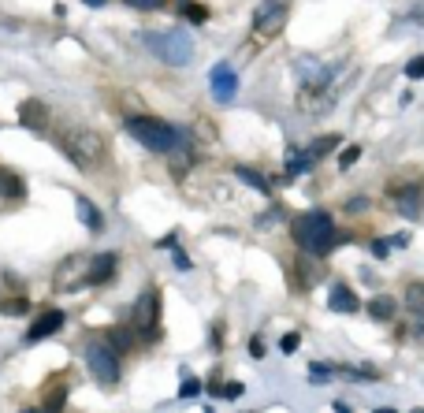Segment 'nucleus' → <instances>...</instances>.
<instances>
[{"instance_id": "nucleus-27", "label": "nucleus", "mask_w": 424, "mask_h": 413, "mask_svg": "<svg viewBox=\"0 0 424 413\" xmlns=\"http://www.w3.org/2000/svg\"><path fill=\"white\" fill-rule=\"evenodd\" d=\"M108 346H112V350H123V346H131V335H127V332H112V343H108Z\"/></svg>"}, {"instance_id": "nucleus-20", "label": "nucleus", "mask_w": 424, "mask_h": 413, "mask_svg": "<svg viewBox=\"0 0 424 413\" xmlns=\"http://www.w3.org/2000/svg\"><path fill=\"white\" fill-rule=\"evenodd\" d=\"M335 145H339V138H317V142H312L306 153H309V157H324V153H331Z\"/></svg>"}, {"instance_id": "nucleus-11", "label": "nucleus", "mask_w": 424, "mask_h": 413, "mask_svg": "<svg viewBox=\"0 0 424 413\" xmlns=\"http://www.w3.org/2000/svg\"><path fill=\"white\" fill-rule=\"evenodd\" d=\"M391 198L399 201V209L405 216H417V209H421V187H405V190H394L391 187Z\"/></svg>"}, {"instance_id": "nucleus-9", "label": "nucleus", "mask_w": 424, "mask_h": 413, "mask_svg": "<svg viewBox=\"0 0 424 413\" xmlns=\"http://www.w3.org/2000/svg\"><path fill=\"white\" fill-rule=\"evenodd\" d=\"M19 123L30 127V131H45V123H49V112H45V105L38 97H26L19 105Z\"/></svg>"}, {"instance_id": "nucleus-24", "label": "nucleus", "mask_w": 424, "mask_h": 413, "mask_svg": "<svg viewBox=\"0 0 424 413\" xmlns=\"http://www.w3.org/2000/svg\"><path fill=\"white\" fill-rule=\"evenodd\" d=\"M179 394H182V399H193V394H201V383L193 380V376H187V380H182V388H179Z\"/></svg>"}, {"instance_id": "nucleus-16", "label": "nucleus", "mask_w": 424, "mask_h": 413, "mask_svg": "<svg viewBox=\"0 0 424 413\" xmlns=\"http://www.w3.org/2000/svg\"><path fill=\"white\" fill-rule=\"evenodd\" d=\"M23 194H26L23 179L15 176V171H4V168H0V198H23Z\"/></svg>"}, {"instance_id": "nucleus-17", "label": "nucleus", "mask_w": 424, "mask_h": 413, "mask_svg": "<svg viewBox=\"0 0 424 413\" xmlns=\"http://www.w3.org/2000/svg\"><path fill=\"white\" fill-rule=\"evenodd\" d=\"M368 313H372L376 320H391L394 313H399V306H394V298H376L372 306H368Z\"/></svg>"}, {"instance_id": "nucleus-13", "label": "nucleus", "mask_w": 424, "mask_h": 413, "mask_svg": "<svg viewBox=\"0 0 424 413\" xmlns=\"http://www.w3.org/2000/svg\"><path fill=\"white\" fill-rule=\"evenodd\" d=\"M331 309H335V313H354V309H357L354 290L343 287V283H335V287H331Z\"/></svg>"}, {"instance_id": "nucleus-14", "label": "nucleus", "mask_w": 424, "mask_h": 413, "mask_svg": "<svg viewBox=\"0 0 424 413\" xmlns=\"http://www.w3.org/2000/svg\"><path fill=\"white\" fill-rule=\"evenodd\" d=\"M75 205H78V216H82V224H86L89 231H100V227H105V216H100V209L89 198H78Z\"/></svg>"}, {"instance_id": "nucleus-29", "label": "nucleus", "mask_w": 424, "mask_h": 413, "mask_svg": "<svg viewBox=\"0 0 424 413\" xmlns=\"http://www.w3.org/2000/svg\"><path fill=\"white\" fill-rule=\"evenodd\" d=\"M246 388H242V383H238V380H231V383H227V388H224V399H238V394H242Z\"/></svg>"}, {"instance_id": "nucleus-22", "label": "nucleus", "mask_w": 424, "mask_h": 413, "mask_svg": "<svg viewBox=\"0 0 424 413\" xmlns=\"http://www.w3.org/2000/svg\"><path fill=\"white\" fill-rule=\"evenodd\" d=\"M179 12H182V19H193V23H205V19H209L205 8H201V4H187V0H182Z\"/></svg>"}, {"instance_id": "nucleus-28", "label": "nucleus", "mask_w": 424, "mask_h": 413, "mask_svg": "<svg viewBox=\"0 0 424 413\" xmlns=\"http://www.w3.org/2000/svg\"><path fill=\"white\" fill-rule=\"evenodd\" d=\"M357 157H361V149H357V145H350V149L343 153V157H339V164H343V168H350V164H354Z\"/></svg>"}, {"instance_id": "nucleus-23", "label": "nucleus", "mask_w": 424, "mask_h": 413, "mask_svg": "<svg viewBox=\"0 0 424 413\" xmlns=\"http://www.w3.org/2000/svg\"><path fill=\"white\" fill-rule=\"evenodd\" d=\"M421 75H424V56H413L405 63V78H421Z\"/></svg>"}, {"instance_id": "nucleus-1", "label": "nucleus", "mask_w": 424, "mask_h": 413, "mask_svg": "<svg viewBox=\"0 0 424 413\" xmlns=\"http://www.w3.org/2000/svg\"><path fill=\"white\" fill-rule=\"evenodd\" d=\"M127 131L131 138L145 145L153 153H171V149H190V131L187 127H171L160 119H145V116H131L127 119Z\"/></svg>"}, {"instance_id": "nucleus-26", "label": "nucleus", "mask_w": 424, "mask_h": 413, "mask_svg": "<svg viewBox=\"0 0 424 413\" xmlns=\"http://www.w3.org/2000/svg\"><path fill=\"white\" fill-rule=\"evenodd\" d=\"M131 8H138V12H156V8H164V0H127Z\"/></svg>"}, {"instance_id": "nucleus-18", "label": "nucleus", "mask_w": 424, "mask_h": 413, "mask_svg": "<svg viewBox=\"0 0 424 413\" xmlns=\"http://www.w3.org/2000/svg\"><path fill=\"white\" fill-rule=\"evenodd\" d=\"M405 306H410V313H424V287L421 283H410V290H405Z\"/></svg>"}, {"instance_id": "nucleus-2", "label": "nucleus", "mask_w": 424, "mask_h": 413, "mask_svg": "<svg viewBox=\"0 0 424 413\" xmlns=\"http://www.w3.org/2000/svg\"><path fill=\"white\" fill-rule=\"evenodd\" d=\"M294 235H298V242L306 246V253H312V257H324V253H331V246H335V224H331L328 213H306L294 224Z\"/></svg>"}, {"instance_id": "nucleus-4", "label": "nucleus", "mask_w": 424, "mask_h": 413, "mask_svg": "<svg viewBox=\"0 0 424 413\" xmlns=\"http://www.w3.org/2000/svg\"><path fill=\"white\" fill-rule=\"evenodd\" d=\"M63 149L71 153V160H75L78 168H89V164H97L100 157H105V142H100V134L86 131V127L71 131L67 142H63Z\"/></svg>"}, {"instance_id": "nucleus-32", "label": "nucleus", "mask_w": 424, "mask_h": 413, "mask_svg": "<svg viewBox=\"0 0 424 413\" xmlns=\"http://www.w3.org/2000/svg\"><path fill=\"white\" fill-rule=\"evenodd\" d=\"M86 4H89V8H100V4H105V0H86Z\"/></svg>"}, {"instance_id": "nucleus-12", "label": "nucleus", "mask_w": 424, "mask_h": 413, "mask_svg": "<svg viewBox=\"0 0 424 413\" xmlns=\"http://www.w3.org/2000/svg\"><path fill=\"white\" fill-rule=\"evenodd\" d=\"M116 275V257L112 253H100L94 264H89V283H108Z\"/></svg>"}, {"instance_id": "nucleus-7", "label": "nucleus", "mask_w": 424, "mask_h": 413, "mask_svg": "<svg viewBox=\"0 0 424 413\" xmlns=\"http://www.w3.org/2000/svg\"><path fill=\"white\" fill-rule=\"evenodd\" d=\"M212 94H216V100H235V94H238V75L231 67H227V63H216V67H212Z\"/></svg>"}, {"instance_id": "nucleus-31", "label": "nucleus", "mask_w": 424, "mask_h": 413, "mask_svg": "<svg viewBox=\"0 0 424 413\" xmlns=\"http://www.w3.org/2000/svg\"><path fill=\"white\" fill-rule=\"evenodd\" d=\"M372 253H376V257H387V253H391V242H387V238H380V242H372Z\"/></svg>"}, {"instance_id": "nucleus-5", "label": "nucleus", "mask_w": 424, "mask_h": 413, "mask_svg": "<svg viewBox=\"0 0 424 413\" xmlns=\"http://www.w3.org/2000/svg\"><path fill=\"white\" fill-rule=\"evenodd\" d=\"M86 361H89V372L97 376V383H116L119 380V350L97 339V343L86 346Z\"/></svg>"}, {"instance_id": "nucleus-19", "label": "nucleus", "mask_w": 424, "mask_h": 413, "mask_svg": "<svg viewBox=\"0 0 424 413\" xmlns=\"http://www.w3.org/2000/svg\"><path fill=\"white\" fill-rule=\"evenodd\" d=\"M238 171V179H242V182H250V187H257V190H261V194H268V179H264V176H257V171L253 168H235Z\"/></svg>"}, {"instance_id": "nucleus-10", "label": "nucleus", "mask_w": 424, "mask_h": 413, "mask_svg": "<svg viewBox=\"0 0 424 413\" xmlns=\"http://www.w3.org/2000/svg\"><path fill=\"white\" fill-rule=\"evenodd\" d=\"M156 313H160V295H142L138 298V309H134V324L138 328H153V320H156Z\"/></svg>"}, {"instance_id": "nucleus-8", "label": "nucleus", "mask_w": 424, "mask_h": 413, "mask_svg": "<svg viewBox=\"0 0 424 413\" xmlns=\"http://www.w3.org/2000/svg\"><path fill=\"white\" fill-rule=\"evenodd\" d=\"M60 328H63V313H60V309H45V313L30 324L26 339H30V343H38V339H49L52 332H60Z\"/></svg>"}, {"instance_id": "nucleus-3", "label": "nucleus", "mask_w": 424, "mask_h": 413, "mask_svg": "<svg viewBox=\"0 0 424 413\" xmlns=\"http://www.w3.org/2000/svg\"><path fill=\"white\" fill-rule=\"evenodd\" d=\"M145 45H149V49H153L164 63H171V67H182V63H190V56H193V41H190L182 30H171V34H145Z\"/></svg>"}, {"instance_id": "nucleus-21", "label": "nucleus", "mask_w": 424, "mask_h": 413, "mask_svg": "<svg viewBox=\"0 0 424 413\" xmlns=\"http://www.w3.org/2000/svg\"><path fill=\"white\" fill-rule=\"evenodd\" d=\"M309 164H312V157L306 153V157H301V153H290V160H287V171L290 176H301V171H309Z\"/></svg>"}, {"instance_id": "nucleus-15", "label": "nucleus", "mask_w": 424, "mask_h": 413, "mask_svg": "<svg viewBox=\"0 0 424 413\" xmlns=\"http://www.w3.org/2000/svg\"><path fill=\"white\" fill-rule=\"evenodd\" d=\"M298 71H301V82H306V86H328V71L320 67L317 60H301Z\"/></svg>"}, {"instance_id": "nucleus-30", "label": "nucleus", "mask_w": 424, "mask_h": 413, "mask_svg": "<svg viewBox=\"0 0 424 413\" xmlns=\"http://www.w3.org/2000/svg\"><path fill=\"white\" fill-rule=\"evenodd\" d=\"M294 350H298V335H283V354H294Z\"/></svg>"}, {"instance_id": "nucleus-6", "label": "nucleus", "mask_w": 424, "mask_h": 413, "mask_svg": "<svg viewBox=\"0 0 424 413\" xmlns=\"http://www.w3.org/2000/svg\"><path fill=\"white\" fill-rule=\"evenodd\" d=\"M283 23H287V4H283V0H272V4L257 8V15H253L257 34H275Z\"/></svg>"}, {"instance_id": "nucleus-25", "label": "nucleus", "mask_w": 424, "mask_h": 413, "mask_svg": "<svg viewBox=\"0 0 424 413\" xmlns=\"http://www.w3.org/2000/svg\"><path fill=\"white\" fill-rule=\"evenodd\" d=\"M0 309H4V313H12V317H23L26 313V301L23 298H12V301H4Z\"/></svg>"}]
</instances>
